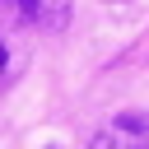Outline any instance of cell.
<instances>
[{
    "label": "cell",
    "instance_id": "cell-1",
    "mask_svg": "<svg viewBox=\"0 0 149 149\" xmlns=\"http://www.w3.org/2000/svg\"><path fill=\"white\" fill-rule=\"evenodd\" d=\"M70 19V0H0V23L9 28H37L56 33Z\"/></svg>",
    "mask_w": 149,
    "mask_h": 149
},
{
    "label": "cell",
    "instance_id": "cell-2",
    "mask_svg": "<svg viewBox=\"0 0 149 149\" xmlns=\"http://www.w3.org/2000/svg\"><path fill=\"white\" fill-rule=\"evenodd\" d=\"M93 149H149V112H121L98 135Z\"/></svg>",
    "mask_w": 149,
    "mask_h": 149
}]
</instances>
